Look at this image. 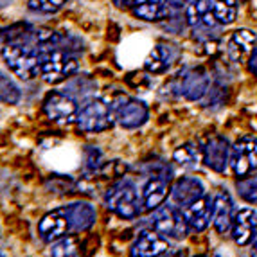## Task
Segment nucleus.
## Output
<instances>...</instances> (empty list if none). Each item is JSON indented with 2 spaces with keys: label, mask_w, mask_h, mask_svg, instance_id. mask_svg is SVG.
<instances>
[{
  "label": "nucleus",
  "mask_w": 257,
  "mask_h": 257,
  "mask_svg": "<svg viewBox=\"0 0 257 257\" xmlns=\"http://www.w3.org/2000/svg\"><path fill=\"white\" fill-rule=\"evenodd\" d=\"M2 56H4V61L9 70L24 81L36 77L42 69V60H40L38 52L33 47H27L22 43H8L2 51Z\"/></svg>",
  "instance_id": "1"
},
{
  "label": "nucleus",
  "mask_w": 257,
  "mask_h": 257,
  "mask_svg": "<svg viewBox=\"0 0 257 257\" xmlns=\"http://www.w3.org/2000/svg\"><path fill=\"white\" fill-rule=\"evenodd\" d=\"M104 205L124 219H133L141 214V202H139L137 189L132 182H119L111 185L104 194Z\"/></svg>",
  "instance_id": "2"
},
{
  "label": "nucleus",
  "mask_w": 257,
  "mask_h": 257,
  "mask_svg": "<svg viewBox=\"0 0 257 257\" xmlns=\"http://www.w3.org/2000/svg\"><path fill=\"white\" fill-rule=\"evenodd\" d=\"M115 119V113L108 103L103 99H88L85 101L77 113V126L81 132L86 133H99L111 128Z\"/></svg>",
  "instance_id": "3"
},
{
  "label": "nucleus",
  "mask_w": 257,
  "mask_h": 257,
  "mask_svg": "<svg viewBox=\"0 0 257 257\" xmlns=\"http://www.w3.org/2000/svg\"><path fill=\"white\" fill-rule=\"evenodd\" d=\"M77 70V60L70 52L65 51H51L42 58V77L51 85L69 79L74 72Z\"/></svg>",
  "instance_id": "4"
},
{
  "label": "nucleus",
  "mask_w": 257,
  "mask_h": 257,
  "mask_svg": "<svg viewBox=\"0 0 257 257\" xmlns=\"http://www.w3.org/2000/svg\"><path fill=\"white\" fill-rule=\"evenodd\" d=\"M150 223L153 230L166 237H171V239H184L187 236L189 223L185 219V214H182L180 210L173 205L159 207Z\"/></svg>",
  "instance_id": "5"
},
{
  "label": "nucleus",
  "mask_w": 257,
  "mask_h": 257,
  "mask_svg": "<svg viewBox=\"0 0 257 257\" xmlns=\"http://www.w3.org/2000/svg\"><path fill=\"white\" fill-rule=\"evenodd\" d=\"M232 173L239 178L257 171V139L243 137L232 146L230 151Z\"/></svg>",
  "instance_id": "6"
},
{
  "label": "nucleus",
  "mask_w": 257,
  "mask_h": 257,
  "mask_svg": "<svg viewBox=\"0 0 257 257\" xmlns=\"http://www.w3.org/2000/svg\"><path fill=\"white\" fill-rule=\"evenodd\" d=\"M43 110L49 119L61 126H70L77 122L79 110H77L74 99L65 92H51L43 101Z\"/></svg>",
  "instance_id": "7"
},
{
  "label": "nucleus",
  "mask_w": 257,
  "mask_h": 257,
  "mask_svg": "<svg viewBox=\"0 0 257 257\" xmlns=\"http://www.w3.org/2000/svg\"><path fill=\"white\" fill-rule=\"evenodd\" d=\"M113 113H115V119L122 128L133 130L142 126L150 117V110L142 101L132 97H122L115 103L113 108Z\"/></svg>",
  "instance_id": "8"
},
{
  "label": "nucleus",
  "mask_w": 257,
  "mask_h": 257,
  "mask_svg": "<svg viewBox=\"0 0 257 257\" xmlns=\"http://www.w3.org/2000/svg\"><path fill=\"white\" fill-rule=\"evenodd\" d=\"M230 144L225 137L221 135H214L205 142L202 151V159L207 167H210L212 171L223 173L230 164Z\"/></svg>",
  "instance_id": "9"
},
{
  "label": "nucleus",
  "mask_w": 257,
  "mask_h": 257,
  "mask_svg": "<svg viewBox=\"0 0 257 257\" xmlns=\"http://www.w3.org/2000/svg\"><path fill=\"white\" fill-rule=\"evenodd\" d=\"M210 86V77L203 67H194L184 74L180 81V92L189 101H200L207 95Z\"/></svg>",
  "instance_id": "10"
},
{
  "label": "nucleus",
  "mask_w": 257,
  "mask_h": 257,
  "mask_svg": "<svg viewBox=\"0 0 257 257\" xmlns=\"http://www.w3.org/2000/svg\"><path fill=\"white\" fill-rule=\"evenodd\" d=\"M203 194H205L203 184L198 178H193V176H182L171 187L173 202L178 207H182V209H185V207H189L196 200H200Z\"/></svg>",
  "instance_id": "11"
},
{
  "label": "nucleus",
  "mask_w": 257,
  "mask_h": 257,
  "mask_svg": "<svg viewBox=\"0 0 257 257\" xmlns=\"http://www.w3.org/2000/svg\"><path fill=\"white\" fill-rule=\"evenodd\" d=\"M171 248L167 239L157 230H142L137 241L133 243L132 255L133 257H160Z\"/></svg>",
  "instance_id": "12"
},
{
  "label": "nucleus",
  "mask_w": 257,
  "mask_h": 257,
  "mask_svg": "<svg viewBox=\"0 0 257 257\" xmlns=\"http://www.w3.org/2000/svg\"><path fill=\"white\" fill-rule=\"evenodd\" d=\"M38 232L40 237L47 243H54V241L67 236V232H70V227L63 209L52 210V212L43 216L42 221L38 223Z\"/></svg>",
  "instance_id": "13"
},
{
  "label": "nucleus",
  "mask_w": 257,
  "mask_h": 257,
  "mask_svg": "<svg viewBox=\"0 0 257 257\" xmlns=\"http://www.w3.org/2000/svg\"><path fill=\"white\" fill-rule=\"evenodd\" d=\"M257 228V212L253 209H241L236 210L232 219V237L239 246L248 244L253 239Z\"/></svg>",
  "instance_id": "14"
},
{
  "label": "nucleus",
  "mask_w": 257,
  "mask_h": 257,
  "mask_svg": "<svg viewBox=\"0 0 257 257\" xmlns=\"http://www.w3.org/2000/svg\"><path fill=\"white\" fill-rule=\"evenodd\" d=\"M187 24L196 29H210L218 26L212 0H191L187 8Z\"/></svg>",
  "instance_id": "15"
},
{
  "label": "nucleus",
  "mask_w": 257,
  "mask_h": 257,
  "mask_svg": "<svg viewBox=\"0 0 257 257\" xmlns=\"http://www.w3.org/2000/svg\"><path fill=\"white\" fill-rule=\"evenodd\" d=\"M212 209H214V200L210 196H205V194L189 207H185L184 214L189 227L194 228L196 232L205 230L209 227L210 219H212Z\"/></svg>",
  "instance_id": "16"
},
{
  "label": "nucleus",
  "mask_w": 257,
  "mask_h": 257,
  "mask_svg": "<svg viewBox=\"0 0 257 257\" xmlns=\"http://www.w3.org/2000/svg\"><path fill=\"white\" fill-rule=\"evenodd\" d=\"M63 212L69 221L70 232H85L95 223V209L90 203H70V205L63 207Z\"/></svg>",
  "instance_id": "17"
},
{
  "label": "nucleus",
  "mask_w": 257,
  "mask_h": 257,
  "mask_svg": "<svg viewBox=\"0 0 257 257\" xmlns=\"http://www.w3.org/2000/svg\"><path fill=\"white\" fill-rule=\"evenodd\" d=\"M167 191H169V176L167 178L166 175L151 176L142 189V205H144V209H159L167 198Z\"/></svg>",
  "instance_id": "18"
},
{
  "label": "nucleus",
  "mask_w": 257,
  "mask_h": 257,
  "mask_svg": "<svg viewBox=\"0 0 257 257\" xmlns=\"http://www.w3.org/2000/svg\"><path fill=\"white\" fill-rule=\"evenodd\" d=\"M234 203L228 193L221 191L214 198V209H212V225H214L218 234H227L232 228V219H234Z\"/></svg>",
  "instance_id": "19"
},
{
  "label": "nucleus",
  "mask_w": 257,
  "mask_h": 257,
  "mask_svg": "<svg viewBox=\"0 0 257 257\" xmlns=\"http://www.w3.org/2000/svg\"><path fill=\"white\" fill-rule=\"evenodd\" d=\"M253 45H255V35L248 29H237L234 35L228 38L227 43V54L232 61L241 63V61L248 60L252 54Z\"/></svg>",
  "instance_id": "20"
},
{
  "label": "nucleus",
  "mask_w": 257,
  "mask_h": 257,
  "mask_svg": "<svg viewBox=\"0 0 257 257\" xmlns=\"http://www.w3.org/2000/svg\"><path fill=\"white\" fill-rule=\"evenodd\" d=\"M167 0H137L133 6V15L144 22H159L169 15Z\"/></svg>",
  "instance_id": "21"
},
{
  "label": "nucleus",
  "mask_w": 257,
  "mask_h": 257,
  "mask_svg": "<svg viewBox=\"0 0 257 257\" xmlns=\"http://www.w3.org/2000/svg\"><path fill=\"white\" fill-rule=\"evenodd\" d=\"M173 60H175V52L169 45L159 43L157 47L151 49V52L148 54L146 61H144V69L151 74H162L171 67Z\"/></svg>",
  "instance_id": "22"
},
{
  "label": "nucleus",
  "mask_w": 257,
  "mask_h": 257,
  "mask_svg": "<svg viewBox=\"0 0 257 257\" xmlns=\"http://www.w3.org/2000/svg\"><path fill=\"white\" fill-rule=\"evenodd\" d=\"M219 26H228L237 17V0H212Z\"/></svg>",
  "instance_id": "23"
},
{
  "label": "nucleus",
  "mask_w": 257,
  "mask_h": 257,
  "mask_svg": "<svg viewBox=\"0 0 257 257\" xmlns=\"http://www.w3.org/2000/svg\"><path fill=\"white\" fill-rule=\"evenodd\" d=\"M173 159L182 167H194L200 162V151L193 144H184V146L176 148L175 153H173Z\"/></svg>",
  "instance_id": "24"
},
{
  "label": "nucleus",
  "mask_w": 257,
  "mask_h": 257,
  "mask_svg": "<svg viewBox=\"0 0 257 257\" xmlns=\"http://www.w3.org/2000/svg\"><path fill=\"white\" fill-rule=\"evenodd\" d=\"M20 101V88L9 79L4 72H0V103L17 104Z\"/></svg>",
  "instance_id": "25"
},
{
  "label": "nucleus",
  "mask_w": 257,
  "mask_h": 257,
  "mask_svg": "<svg viewBox=\"0 0 257 257\" xmlns=\"http://www.w3.org/2000/svg\"><path fill=\"white\" fill-rule=\"evenodd\" d=\"M95 88V83L92 81L90 77L86 76H79L74 77L67 83V88H65V94L70 95V97H81V95H86L88 92H92Z\"/></svg>",
  "instance_id": "26"
},
{
  "label": "nucleus",
  "mask_w": 257,
  "mask_h": 257,
  "mask_svg": "<svg viewBox=\"0 0 257 257\" xmlns=\"http://www.w3.org/2000/svg\"><path fill=\"white\" fill-rule=\"evenodd\" d=\"M51 257H79L76 239L70 236H65L61 239L54 241L51 248Z\"/></svg>",
  "instance_id": "27"
},
{
  "label": "nucleus",
  "mask_w": 257,
  "mask_h": 257,
  "mask_svg": "<svg viewBox=\"0 0 257 257\" xmlns=\"http://www.w3.org/2000/svg\"><path fill=\"white\" fill-rule=\"evenodd\" d=\"M237 193L244 202L257 203V176H243L237 182Z\"/></svg>",
  "instance_id": "28"
},
{
  "label": "nucleus",
  "mask_w": 257,
  "mask_h": 257,
  "mask_svg": "<svg viewBox=\"0 0 257 257\" xmlns=\"http://www.w3.org/2000/svg\"><path fill=\"white\" fill-rule=\"evenodd\" d=\"M69 0H29V8L40 13H56L60 11Z\"/></svg>",
  "instance_id": "29"
},
{
  "label": "nucleus",
  "mask_w": 257,
  "mask_h": 257,
  "mask_svg": "<svg viewBox=\"0 0 257 257\" xmlns=\"http://www.w3.org/2000/svg\"><path fill=\"white\" fill-rule=\"evenodd\" d=\"M248 70L253 74V76H257V47L252 51V54L248 56Z\"/></svg>",
  "instance_id": "30"
},
{
  "label": "nucleus",
  "mask_w": 257,
  "mask_h": 257,
  "mask_svg": "<svg viewBox=\"0 0 257 257\" xmlns=\"http://www.w3.org/2000/svg\"><path fill=\"white\" fill-rule=\"evenodd\" d=\"M111 2H113V6L119 9H128V8H133L137 0H111Z\"/></svg>",
  "instance_id": "31"
},
{
  "label": "nucleus",
  "mask_w": 257,
  "mask_h": 257,
  "mask_svg": "<svg viewBox=\"0 0 257 257\" xmlns=\"http://www.w3.org/2000/svg\"><path fill=\"white\" fill-rule=\"evenodd\" d=\"M189 2H191V0H167V4L171 6V8H175V9L185 8V6H187Z\"/></svg>",
  "instance_id": "32"
},
{
  "label": "nucleus",
  "mask_w": 257,
  "mask_h": 257,
  "mask_svg": "<svg viewBox=\"0 0 257 257\" xmlns=\"http://www.w3.org/2000/svg\"><path fill=\"white\" fill-rule=\"evenodd\" d=\"M160 257H187V253L184 250H167L166 253H162Z\"/></svg>",
  "instance_id": "33"
},
{
  "label": "nucleus",
  "mask_w": 257,
  "mask_h": 257,
  "mask_svg": "<svg viewBox=\"0 0 257 257\" xmlns=\"http://www.w3.org/2000/svg\"><path fill=\"white\" fill-rule=\"evenodd\" d=\"M253 246H257V228H255V234H253Z\"/></svg>",
  "instance_id": "34"
},
{
  "label": "nucleus",
  "mask_w": 257,
  "mask_h": 257,
  "mask_svg": "<svg viewBox=\"0 0 257 257\" xmlns=\"http://www.w3.org/2000/svg\"><path fill=\"white\" fill-rule=\"evenodd\" d=\"M0 257H4V253H2V252H0Z\"/></svg>",
  "instance_id": "35"
},
{
  "label": "nucleus",
  "mask_w": 257,
  "mask_h": 257,
  "mask_svg": "<svg viewBox=\"0 0 257 257\" xmlns=\"http://www.w3.org/2000/svg\"><path fill=\"white\" fill-rule=\"evenodd\" d=\"M196 257H203V255H196Z\"/></svg>",
  "instance_id": "36"
},
{
  "label": "nucleus",
  "mask_w": 257,
  "mask_h": 257,
  "mask_svg": "<svg viewBox=\"0 0 257 257\" xmlns=\"http://www.w3.org/2000/svg\"><path fill=\"white\" fill-rule=\"evenodd\" d=\"M255 252H257V246H255Z\"/></svg>",
  "instance_id": "37"
}]
</instances>
